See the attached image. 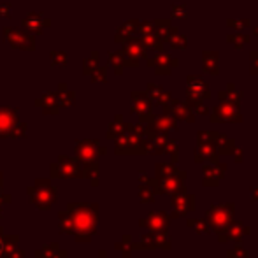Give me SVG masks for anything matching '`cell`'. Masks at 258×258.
Returning a JSON list of instances; mask_svg holds the SVG:
<instances>
[{
	"mask_svg": "<svg viewBox=\"0 0 258 258\" xmlns=\"http://www.w3.org/2000/svg\"><path fill=\"white\" fill-rule=\"evenodd\" d=\"M195 211V194L179 191L172 195V213L170 218H184Z\"/></svg>",
	"mask_w": 258,
	"mask_h": 258,
	"instance_id": "obj_4",
	"label": "cell"
},
{
	"mask_svg": "<svg viewBox=\"0 0 258 258\" xmlns=\"http://www.w3.org/2000/svg\"><path fill=\"white\" fill-rule=\"evenodd\" d=\"M206 221L209 223L211 230L214 234L227 228L235 218V204L234 202H221V204H213L204 213Z\"/></svg>",
	"mask_w": 258,
	"mask_h": 258,
	"instance_id": "obj_1",
	"label": "cell"
},
{
	"mask_svg": "<svg viewBox=\"0 0 258 258\" xmlns=\"http://www.w3.org/2000/svg\"><path fill=\"white\" fill-rule=\"evenodd\" d=\"M139 201L141 202H146V204H151L155 202V191L150 184H141L139 188Z\"/></svg>",
	"mask_w": 258,
	"mask_h": 258,
	"instance_id": "obj_11",
	"label": "cell"
},
{
	"mask_svg": "<svg viewBox=\"0 0 258 258\" xmlns=\"http://www.w3.org/2000/svg\"><path fill=\"white\" fill-rule=\"evenodd\" d=\"M202 174H204V177H202V186L206 188H214L220 184V181L225 177V174H227V165L221 162H216L213 163V165H206L202 167Z\"/></svg>",
	"mask_w": 258,
	"mask_h": 258,
	"instance_id": "obj_7",
	"label": "cell"
},
{
	"mask_svg": "<svg viewBox=\"0 0 258 258\" xmlns=\"http://www.w3.org/2000/svg\"><path fill=\"white\" fill-rule=\"evenodd\" d=\"M134 249H165L170 251L172 249V241L167 230L163 232H151V234H144L137 244L132 246Z\"/></svg>",
	"mask_w": 258,
	"mask_h": 258,
	"instance_id": "obj_3",
	"label": "cell"
},
{
	"mask_svg": "<svg viewBox=\"0 0 258 258\" xmlns=\"http://www.w3.org/2000/svg\"><path fill=\"white\" fill-rule=\"evenodd\" d=\"M186 227L194 228L197 235H209L211 232H213V230H211V227H209V223L206 221V218H188Z\"/></svg>",
	"mask_w": 258,
	"mask_h": 258,
	"instance_id": "obj_9",
	"label": "cell"
},
{
	"mask_svg": "<svg viewBox=\"0 0 258 258\" xmlns=\"http://www.w3.org/2000/svg\"><path fill=\"white\" fill-rule=\"evenodd\" d=\"M170 220H172V218H170L169 213L160 211V213H150L146 218H143V220L139 221V225L151 232H163V230H169Z\"/></svg>",
	"mask_w": 258,
	"mask_h": 258,
	"instance_id": "obj_6",
	"label": "cell"
},
{
	"mask_svg": "<svg viewBox=\"0 0 258 258\" xmlns=\"http://www.w3.org/2000/svg\"><path fill=\"white\" fill-rule=\"evenodd\" d=\"M249 232H251V227L244 225L242 221H232L227 228L218 232L216 237H218V242H221V244H227V242H232V241L242 242V239H244L246 235H249Z\"/></svg>",
	"mask_w": 258,
	"mask_h": 258,
	"instance_id": "obj_5",
	"label": "cell"
},
{
	"mask_svg": "<svg viewBox=\"0 0 258 258\" xmlns=\"http://www.w3.org/2000/svg\"><path fill=\"white\" fill-rule=\"evenodd\" d=\"M249 190H251V201L253 202H258V186L255 184V186H251Z\"/></svg>",
	"mask_w": 258,
	"mask_h": 258,
	"instance_id": "obj_15",
	"label": "cell"
},
{
	"mask_svg": "<svg viewBox=\"0 0 258 258\" xmlns=\"http://www.w3.org/2000/svg\"><path fill=\"white\" fill-rule=\"evenodd\" d=\"M183 170L177 169L174 163H156V177H167V176H174V174H181Z\"/></svg>",
	"mask_w": 258,
	"mask_h": 258,
	"instance_id": "obj_10",
	"label": "cell"
},
{
	"mask_svg": "<svg viewBox=\"0 0 258 258\" xmlns=\"http://www.w3.org/2000/svg\"><path fill=\"white\" fill-rule=\"evenodd\" d=\"M188 172L183 170L181 174H174V176H167V177H156V179H148L146 184H150L153 188L155 194H167V195H174L179 194V191H186V181Z\"/></svg>",
	"mask_w": 258,
	"mask_h": 258,
	"instance_id": "obj_2",
	"label": "cell"
},
{
	"mask_svg": "<svg viewBox=\"0 0 258 258\" xmlns=\"http://www.w3.org/2000/svg\"><path fill=\"white\" fill-rule=\"evenodd\" d=\"M116 249H119V251H123V255L126 258L130 256V251H132V244H130V237L126 235L125 239H123V242H119V244H116Z\"/></svg>",
	"mask_w": 258,
	"mask_h": 258,
	"instance_id": "obj_13",
	"label": "cell"
},
{
	"mask_svg": "<svg viewBox=\"0 0 258 258\" xmlns=\"http://www.w3.org/2000/svg\"><path fill=\"white\" fill-rule=\"evenodd\" d=\"M227 258H249V251L242 246V242H235V248L227 251Z\"/></svg>",
	"mask_w": 258,
	"mask_h": 258,
	"instance_id": "obj_12",
	"label": "cell"
},
{
	"mask_svg": "<svg viewBox=\"0 0 258 258\" xmlns=\"http://www.w3.org/2000/svg\"><path fill=\"white\" fill-rule=\"evenodd\" d=\"M230 155H234V158H235V162H237V163H242V151L239 150V148H235Z\"/></svg>",
	"mask_w": 258,
	"mask_h": 258,
	"instance_id": "obj_14",
	"label": "cell"
},
{
	"mask_svg": "<svg viewBox=\"0 0 258 258\" xmlns=\"http://www.w3.org/2000/svg\"><path fill=\"white\" fill-rule=\"evenodd\" d=\"M195 162L197 163H216L218 162V153L214 150L213 144H204L201 143L195 151Z\"/></svg>",
	"mask_w": 258,
	"mask_h": 258,
	"instance_id": "obj_8",
	"label": "cell"
}]
</instances>
